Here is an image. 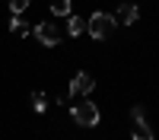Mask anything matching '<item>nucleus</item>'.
Wrapping results in <instances>:
<instances>
[{
    "instance_id": "3",
    "label": "nucleus",
    "mask_w": 159,
    "mask_h": 140,
    "mask_svg": "<svg viewBox=\"0 0 159 140\" xmlns=\"http://www.w3.org/2000/svg\"><path fill=\"white\" fill-rule=\"evenodd\" d=\"M70 115H73V121H76L80 127H96V124L102 121V115H99V108H96V102H80V105L70 108Z\"/></svg>"
},
{
    "instance_id": "11",
    "label": "nucleus",
    "mask_w": 159,
    "mask_h": 140,
    "mask_svg": "<svg viewBox=\"0 0 159 140\" xmlns=\"http://www.w3.org/2000/svg\"><path fill=\"white\" fill-rule=\"evenodd\" d=\"M29 3H32V0H7V7H10L13 13H16V16H19V13H25V10H29Z\"/></svg>"
},
{
    "instance_id": "1",
    "label": "nucleus",
    "mask_w": 159,
    "mask_h": 140,
    "mask_svg": "<svg viewBox=\"0 0 159 140\" xmlns=\"http://www.w3.org/2000/svg\"><path fill=\"white\" fill-rule=\"evenodd\" d=\"M115 16L111 13H92V16L86 19V32L96 38V42H105V38H108L111 32H115Z\"/></svg>"
},
{
    "instance_id": "2",
    "label": "nucleus",
    "mask_w": 159,
    "mask_h": 140,
    "mask_svg": "<svg viewBox=\"0 0 159 140\" xmlns=\"http://www.w3.org/2000/svg\"><path fill=\"white\" fill-rule=\"evenodd\" d=\"M130 137H134V140H153L156 137L150 121H147V108H143V105L130 108Z\"/></svg>"
},
{
    "instance_id": "4",
    "label": "nucleus",
    "mask_w": 159,
    "mask_h": 140,
    "mask_svg": "<svg viewBox=\"0 0 159 140\" xmlns=\"http://www.w3.org/2000/svg\"><path fill=\"white\" fill-rule=\"evenodd\" d=\"M32 32H35V38H38V42H42L45 48L61 45V38H64V29H61V25H54V22H38Z\"/></svg>"
},
{
    "instance_id": "8",
    "label": "nucleus",
    "mask_w": 159,
    "mask_h": 140,
    "mask_svg": "<svg viewBox=\"0 0 159 140\" xmlns=\"http://www.w3.org/2000/svg\"><path fill=\"white\" fill-rule=\"evenodd\" d=\"M10 32H13V35H19V38H25V35L32 32V25H29V22H22L19 16H13V22H10Z\"/></svg>"
},
{
    "instance_id": "7",
    "label": "nucleus",
    "mask_w": 159,
    "mask_h": 140,
    "mask_svg": "<svg viewBox=\"0 0 159 140\" xmlns=\"http://www.w3.org/2000/svg\"><path fill=\"white\" fill-rule=\"evenodd\" d=\"M67 32H70V38H76V35H83V32H86V19H83V16H73V13H70V22H67Z\"/></svg>"
},
{
    "instance_id": "9",
    "label": "nucleus",
    "mask_w": 159,
    "mask_h": 140,
    "mask_svg": "<svg viewBox=\"0 0 159 140\" xmlns=\"http://www.w3.org/2000/svg\"><path fill=\"white\" fill-rule=\"evenodd\" d=\"M70 10H73V0H54V3H51V13H54V16H70Z\"/></svg>"
},
{
    "instance_id": "5",
    "label": "nucleus",
    "mask_w": 159,
    "mask_h": 140,
    "mask_svg": "<svg viewBox=\"0 0 159 140\" xmlns=\"http://www.w3.org/2000/svg\"><path fill=\"white\" fill-rule=\"evenodd\" d=\"M92 86H96V80H92L86 70H80V73L73 76V83H70V96H89Z\"/></svg>"
},
{
    "instance_id": "6",
    "label": "nucleus",
    "mask_w": 159,
    "mask_h": 140,
    "mask_svg": "<svg viewBox=\"0 0 159 140\" xmlns=\"http://www.w3.org/2000/svg\"><path fill=\"white\" fill-rule=\"evenodd\" d=\"M111 16H115V22H121V25H134L140 19V10H137V3H121Z\"/></svg>"
},
{
    "instance_id": "10",
    "label": "nucleus",
    "mask_w": 159,
    "mask_h": 140,
    "mask_svg": "<svg viewBox=\"0 0 159 140\" xmlns=\"http://www.w3.org/2000/svg\"><path fill=\"white\" fill-rule=\"evenodd\" d=\"M32 108H35L38 115L48 111V99H45V93H32Z\"/></svg>"
}]
</instances>
